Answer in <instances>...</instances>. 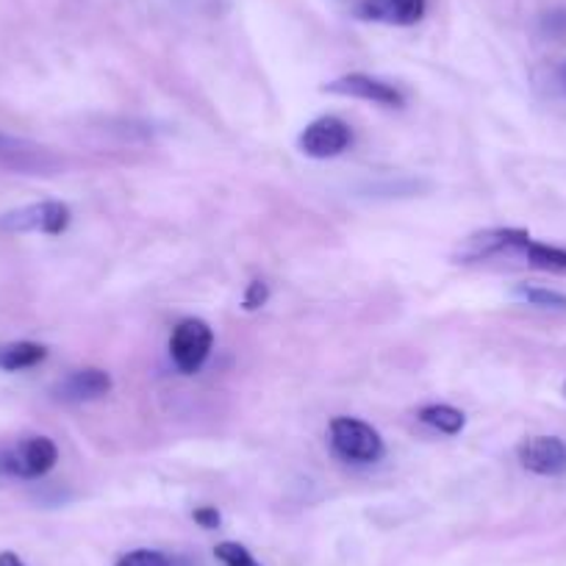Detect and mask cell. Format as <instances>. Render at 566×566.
I'll return each instance as SVG.
<instances>
[{
	"label": "cell",
	"instance_id": "cell-1",
	"mask_svg": "<svg viewBox=\"0 0 566 566\" xmlns=\"http://www.w3.org/2000/svg\"><path fill=\"white\" fill-rule=\"evenodd\" d=\"M331 448L350 464H375L386 453L380 433L356 417H336L331 422Z\"/></svg>",
	"mask_w": 566,
	"mask_h": 566
},
{
	"label": "cell",
	"instance_id": "cell-2",
	"mask_svg": "<svg viewBox=\"0 0 566 566\" xmlns=\"http://www.w3.org/2000/svg\"><path fill=\"white\" fill-rule=\"evenodd\" d=\"M59 448L48 437H29L12 448L0 450V475L20 478V481H36L45 478L56 467Z\"/></svg>",
	"mask_w": 566,
	"mask_h": 566
},
{
	"label": "cell",
	"instance_id": "cell-3",
	"mask_svg": "<svg viewBox=\"0 0 566 566\" xmlns=\"http://www.w3.org/2000/svg\"><path fill=\"white\" fill-rule=\"evenodd\" d=\"M73 211L62 200H42V203L23 206V209L0 214V231L7 233H48L59 237L67 231Z\"/></svg>",
	"mask_w": 566,
	"mask_h": 566
},
{
	"label": "cell",
	"instance_id": "cell-4",
	"mask_svg": "<svg viewBox=\"0 0 566 566\" xmlns=\"http://www.w3.org/2000/svg\"><path fill=\"white\" fill-rule=\"evenodd\" d=\"M531 244V233L522 228H489L467 237L455 250L459 264H478V261L497 259L505 253H522Z\"/></svg>",
	"mask_w": 566,
	"mask_h": 566
},
{
	"label": "cell",
	"instance_id": "cell-5",
	"mask_svg": "<svg viewBox=\"0 0 566 566\" xmlns=\"http://www.w3.org/2000/svg\"><path fill=\"white\" fill-rule=\"evenodd\" d=\"M211 345H214V334H211L209 323L203 319H184L176 325L170 336V358L184 375H195L206 361H209Z\"/></svg>",
	"mask_w": 566,
	"mask_h": 566
},
{
	"label": "cell",
	"instance_id": "cell-6",
	"mask_svg": "<svg viewBox=\"0 0 566 566\" xmlns=\"http://www.w3.org/2000/svg\"><path fill=\"white\" fill-rule=\"evenodd\" d=\"M353 130L345 119L339 117H319L314 123L306 125V130L297 139V148L301 154H306L308 159H334V156L345 154L350 148Z\"/></svg>",
	"mask_w": 566,
	"mask_h": 566
},
{
	"label": "cell",
	"instance_id": "cell-7",
	"mask_svg": "<svg viewBox=\"0 0 566 566\" xmlns=\"http://www.w3.org/2000/svg\"><path fill=\"white\" fill-rule=\"evenodd\" d=\"M323 92H328V95L356 97V101H369V103H378V106H389V108L406 106V95H402L395 84H389V81H384V78H375V75H367V73L342 75V78L325 84Z\"/></svg>",
	"mask_w": 566,
	"mask_h": 566
},
{
	"label": "cell",
	"instance_id": "cell-8",
	"mask_svg": "<svg viewBox=\"0 0 566 566\" xmlns=\"http://www.w3.org/2000/svg\"><path fill=\"white\" fill-rule=\"evenodd\" d=\"M520 464L542 478L566 475V442L558 437H531L516 450Z\"/></svg>",
	"mask_w": 566,
	"mask_h": 566
},
{
	"label": "cell",
	"instance_id": "cell-9",
	"mask_svg": "<svg viewBox=\"0 0 566 566\" xmlns=\"http://www.w3.org/2000/svg\"><path fill=\"white\" fill-rule=\"evenodd\" d=\"M112 375H108L106 369L84 367L64 375V378L53 386V397L62 402H92L106 397L108 391H112Z\"/></svg>",
	"mask_w": 566,
	"mask_h": 566
},
{
	"label": "cell",
	"instance_id": "cell-10",
	"mask_svg": "<svg viewBox=\"0 0 566 566\" xmlns=\"http://www.w3.org/2000/svg\"><path fill=\"white\" fill-rule=\"evenodd\" d=\"M428 0H364L358 18L384 25H417L424 18Z\"/></svg>",
	"mask_w": 566,
	"mask_h": 566
},
{
	"label": "cell",
	"instance_id": "cell-11",
	"mask_svg": "<svg viewBox=\"0 0 566 566\" xmlns=\"http://www.w3.org/2000/svg\"><path fill=\"white\" fill-rule=\"evenodd\" d=\"M0 165L12 167V170L36 172L51 167V156H48L45 148L34 145V142L0 134Z\"/></svg>",
	"mask_w": 566,
	"mask_h": 566
},
{
	"label": "cell",
	"instance_id": "cell-12",
	"mask_svg": "<svg viewBox=\"0 0 566 566\" xmlns=\"http://www.w3.org/2000/svg\"><path fill=\"white\" fill-rule=\"evenodd\" d=\"M48 358V347L36 342H12L0 347V369L18 373V369H31Z\"/></svg>",
	"mask_w": 566,
	"mask_h": 566
},
{
	"label": "cell",
	"instance_id": "cell-13",
	"mask_svg": "<svg viewBox=\"0 0 566 566\" xmlns=\"http://www.w3.org/2000/svg\"><path fill=\"white\" fill-rule=\"evenodd\" d=\"M417 417L419 422H424L428 428H433V431L444 433V437H455V433L464 431L467 424L464 411H459V408L453 406H444V402H433V406L419 408Z\"/></svg>",
	"mask_w": 566,
	"mask_h": 566
},
{
	"label": "cell",
	"instance_id": "cell-14",
	"mask_svg": "<svg viewBox=\"0 0 566 566\" xmlns=\"http://www.w3.org/2000/svg\"><path fill=\"white\" fill-rule=\"evenodd\" d=\"M522 255L527 259V264L536 266V270H547V272H566V250L564 248H553V244L544 242H533L522 250Z\"/></svg>",
	"mask_w": 566,
	"mask_h": 566
},
{
	"label": "cell",
	"instance_id": "cell-15",
	"mask_svg": "<svg viewBox=\"0 0 566 566\" xmlns=\"http://www.w3.org/2000/svg\"><path fill=\"white\" fill-rule=\"evenodd\" d=\"M520 301H525L527 306L536 308H553V312H566V295L553 290H544V286H531V283H522L514 292Z\"/></svg>",
	"mask_w": 566,
	"mask_h": 566
},
{
	"label": "cell",
	"instance_id": "cell-16",
	"mask_svg": "<svg viewBox=\"0 0 566 566\" xmlns=\"http://www.w3.org/2000/svg\"><path fill=\"white\" fill-rule=\"evenodd\" d=\"M214 555L222 560V566H261L259 560L250 555L248 547L237 542H222L214 547Z\"/></svg>",
	"mask_w": 566,
	"mask_h": 566
},
{
	"label": "cell",
	"instance_id": "cell-17",
	"mask_svg": "<svg viewBox=\"0 0 566 566\" xmlns=\"http://www.w3.org/2000/svg\"><path fill=\"white\" fill-rule=\"evenodd\" d=\"M114 566H172L170 558L159 549H134V553L123 555Z\"/></svg>",
	"mask_w": 566,
	"mask_h": 566
},
{
	"label": "cell",
	"instance_id": "cell-18",
	"mask_svg": "<svg viewBox=\"0 0 566 566\" xmlns=\"http://www.w3.org/2000/svg\"><path fill=\"white\" fill-rule=\"evenodd\" d=\"M270 301V286L264 281H250L248 292H244V312H255Z\"/></svg>",
	"mask_w": 566,
	"mask_h": 566
},
{
	"label": "cell",
	"instance_id": "cell-19",
	"mask_svg": "<svg viewBox=\"0 0 566 566\" xmlns=\"http://www.w3.org/2000/svg\"><path fill=\"white\" fill-rule=\"evenodd\" d=\"M192 520L198 522L200 527H206V531H214V527H220L222 516H220V511L214 509V505H200V509H195Z\"/></svg>",
	"mask_w": 566,
	"mask_h": 566
},
{
	"label": "cell",
	"instance_id": "cell-20",
	"mask_svg": "<svg viewBox=\"0 0 566 566\" xmlns=\"http://www.w3.org/2000/svg\"><path fill=\"white\" fill-rule=\"evenodd\" d=\"M0 566H25V564H23V560H20V555L0 553Z\"/></svg>",
	"mask_w": 566,
	"mask_h": 566
},
{
	"label": "cell",
	"instance_id": "cell-21",
	"mask_svg": "<svg viewBox=\"0 0 566 566\" xmlns=\"http://www.w3.org/2000/svg\"><path fill=\"white\" fill-rule=\"evenodd\" d=\"M564 397H566V384H564Z\"/></svg>",
	"mask_w": 566,
	"mask_h": 566
}]
</instances>
